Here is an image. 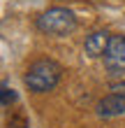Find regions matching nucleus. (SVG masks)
Returning <instances> with one entry per match:
<instances>
[{"label": "nucleus", "mask_w": 125, "mask_h": 128, "mask_svg": "<svg viewBox=\"0 0 125 128\" xmlns=\"http://www.w3.org/2000/svg\"><path fill=\"white\" fill-rule=\"evenodd\" d=\"M60 72L63 70L56 61H49V58L35 61L26 72V86L35 93H46L60 82Z\"/></svg>", "instance_id": "obj_1"}, {"label": "nucleus", "mask_w": 125, "mask_h": 128, "mask_svg": "<svg viewBox=\"0 0 125 128\" xmlns=\"http://www.w3.org/2000/svg\"><path fill=\"white\" fill-rule=\"evenodd\" d=\"M37 28L46 35H67L77 28V16L72 10L51 7L37 19Z\"/></svg>", "instance_id": "obj_2"}, {"label": "nucleus", "mask_w": 125, "mask_h": 128, "mask_svg": "<svg viewBox=\"0 0 125 128\" xmlns=\"http://www.w3.org/2000/svg\"><path fill=\"white\" fill-rule=\"evenodd\" d=\"M104 68L111 74H123L125 72V37L114 35L104 54Z\"/></svg>", "instance_id": "obj_3"}, {"label": "nucleus", "mask_w": 125, "mask_h": 128, "mask_svg": "<svg viewBox=\"0 0 125 128\" xmlns=\"http://www.w3.org/2000/svg\"><path fill=\"white\" fill-rule=\"evenodd\" d=\"M109 42H111V35H109L107 30H93L90 35L86 37L83 49H86V54H88V56L97 58V56H104V54H107Z\"/></svg>", "instance_id": "obj_4"}, {"label": "nucleus", "mask_w": 125, "mask_h": 128, "mask_svg": "<svg viewBox=\"0 0 125 128\" xmlns=\"http://www.w3.org/2000/svg\"><path fill=\"white\" fill-rule=\"evenodd\" d=\"M97 114L100 116H121V114H125V98L123 96H116V93H111V96H107V98H102V100L97 102Z\"/></svg>", "instance_id": "obj_5"}, {"label": "nucleus", "mask_w": 125, "mask_h": 128, "mask_svg": "<svg viewBox=\"0 0 125 128\" xmlns=\"http://www.w3.org/2000/svg\"><path fill=\"white\" fill-rule=\"evenodd\" d=\"M14 100H16V93H14V88H9L7 84H2V107H9Z\"/></svg>", "instance_id": "obj_6"}, {"label": "nucleus", "mask_w": 125, "mask_h": 128, "mask_svg": "<svg viewBox=\"0 0 125 128\" xmlns=\"http://www.w3.org/2000/svg\"><path fill=\"white\" fill-rule=\"evenodd\" d=\"M111 91L116 96H123L125 98V82H114V84H111Z\"/></svg>", "instance_id": "obj_7"}]
</instances>
